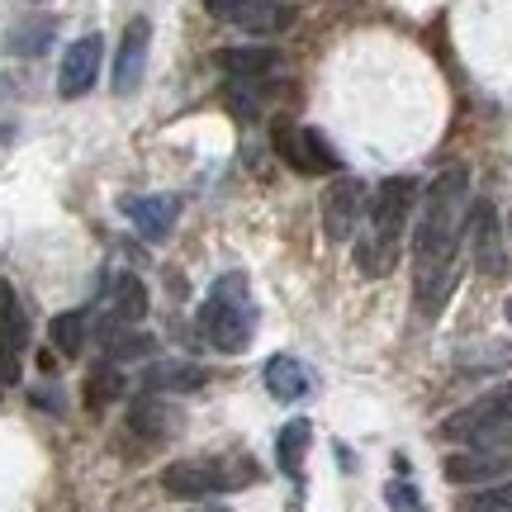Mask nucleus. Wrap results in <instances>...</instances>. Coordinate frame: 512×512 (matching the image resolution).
<instances>
[{"label": "nucleus", "instance_id": "4468645a", "mask_svg": "<svg viewBox=\"0 0 512 512\" xmlns=\"http://www.w3.org/2000/svg\"><path fill=\"white\" fill-rule=\"evenodd\" d=\"M204 384H209V370L195 366V361H157L143 375L147 394H195Z\"/></svg>", "mask_w": 512, "mask_h": 512}, {"label": "nucleus", "instance_id": "2eb2a0df", "mask_svg": "<svg viewBox=\"0 0 512 512\" xmlns=\"http://www.w3.org/2000/svg\"><path fill=\"white\" fill-rule=\"evenodd\" d=\"M143 313H147L143 280H138V275H119V280H114V290H110V323L100 328V337L114 332V328H133V323H143Z\"/></svg>", "mask_w": 512, "mask_h": 512}, {"label": "nucleus", "instance_id": "f03ea898", "mask_svg": "<svg viewBox=\"0 0 512 512\" xmlns=\"http://www.w3.org/2000/svg\"><path fill=\"white\" fill-rule=\"evenodd\" d=\"M413 204H418V181L413 176H389L380 181V190L370 195L366 209V238L356 242V271L380 280L399 266V247H403V228L413 219Z\"/></svg>", "mask_w": 512, "mask_h": 512}, {"label": "nucleus", "instance_id": "393cba45", "mask_svg": "<svg viewBox=\"0 0 512 512\" xmlns=\"http://www.w3.org/2000/svg\"><path fill=\"white\" fill-rule=\"evenodd\" d=\"M48 38H53V19H29L24 29L10 34V53H43Z\"/></svg>", "mask_w": 512, "mask_h": 512}, {"label": "nucleus", "instance_id": "4be33fe9", "mask_svg": "<svg viewBox=\"0 0 512 512\" xmlns=\"http://www.w3.org/2000/svg\"><path fill=\"white\" fill-rule=\"evenodd\" d=\"M124 399V375H119V366L114 361H105V366H95L91 375H86V403L91 408H105V403Z\"/></svg>", "mask_w": 512, "mask_h": 512}, {"label": "nucleus", "instance_id": "bb28decb", "mask_svg": "<svg viewBox=\"0 0 512 512\" xmlns=\"http://www.w3.org/2000/svg\"><path fill=\"white\" fill-rule=\"evenodd\" d=\"M384 503H389V512H427L422 494L408 479H389V484H384Z\"/></svg>", "mask_w": 512, "mask_h": 512}, {"label": "nucleus", "instance_id": "f3484780", "mask_svg": "<svg viewBox=\"0 0 512 512\" xmlns=\"http://www.w3.org/2000/svg\"><path fill=\"white\" fill-rule=\"evenodd\" d=\"M214 62H219L228 76H238V81H261L266 72L280 67V53H275V48H223Z\"/></svg>", "mask_w": 512, "mask_h": 512}, {"label": "nucleus", "instance_id": "5701e85b", "mask_svg": "<svg viewBox=\"0 0 512 512\" xmlns=\"http://www.w3.org/2000/svg\"><path fill=\"white\" fill-rule=\"evenodd\" d=\"M275 152H280V162H290L294 171H304V176H313L309 166V152H304V128H290V124H275Z\"/></svg>", "mask_w": 512, "mask_h": 512}, {"label": "nucleus", "instance_id": "f8f14e48", "mask_svg": "<svg viewBox=\"0 0 512 512\" xmlns=\"http://www.w3.org/2000/svg\"><path fill=\"white\" fill-rule=\"evenodd\" d=\"M29 342V323H24V309L10 290H0V380H15L19 375V351Z\"/></svg>", "mask_w": 512, "mask_h": 512}, {"label": "nucleus", "instance_id": "412c9836", "mask_svg": "<svg viewBox=\"0 0 512 512\" xmlns=\"http://www.w3.org/2000/svg\"><path fill=\"white\" fill-rule=\"evenodd\" d=\"M105 342V361H138V356H152L157 351V342L147 337V332H138V328H114V332H105L100 337Z\"/></svg>", "mask_w": 512, "mask_h": 512}, {"label": "nucleus", "instance_id": "6ab92c4d", "mask_svg": "<svg viewBox=\"0 0 512 512\" xmlns=\"http://www.w3.org/2000/svg\"><path fill=\"white\" fill-rule=\"evenodd\" d=\"M309 437H313V427H309V418H290L285 427H280V470L285 475H299L304 470V456H309Z\"/></svg>", "mask_w": 512, "mask_h": 512}, {"label": "nucleus", "instance_id": "0eeeda50", "mask_svg": "<svg viewBox=\"0 0 512 512\" xmlns=\"http://www.w3.org/2000/svg\"><path fill=\"white\" fill-rule=\"evenodd\" d=\"M370 209V195H366V181H356V176H337L328 185V195H323V233L328 242H347L361 219H366Z\"/></svg>", "mask_w": 512, "mask_h": 512}, {"label": "nucleus", "instance_id": "1a4fd4ad", "mask_svg": "<svg viewBox=\"0 0 512 512\" xmlns=\"http://www.w3.org/2000/svg\"><path fill=\"white\" fill-rule=\"evenodd\" d=\"M470 252H475V266L484 275H503L508 271V256H503V238H498V214L489 200H479L470 209Z\"/></svg>", "mask_w": 512, "mask_h": 512}, {"label": "nucleus", "instance_id": "ddd939ff", "mask_svg": "<svg viewBox=\"0 0 512 512\" xmlns=\"http://www.w3.org/2000/svg\"><path fill=\"white\" fill-rule=\"evenodd\" d=\"M512 475V451H460L446 460V479L451 484H479V479H508Z\"/></svg>", "mask_w": 512, "mask_h": 512}, {"label": "nucleus", "instance_id": "c85d7f7f", "mask_svg": "<svg viewBox=\"0 0 512 512\" xmlns=\"http://www.w3.org/2000/svg\"><path fill=\"white\" fill-rule=\"evenodd\" d=\"M508 323H512V299H508Z\"/></svg>", "mask_w": 512, "mask_h": 512}, {"label": "nucleus", "instance_id": "9d476101", "mask_svg": "<svg viewBox=\"0 0 512 512\" xmlns=\"http://www.w3.org/2000/svg\"><path fill=\"white\" fill-rule=\"evenodd\" d=\"M147 43H152V24H147V19H133L124 29V43H119V62H114V91L119 95L138 91L143 67H147Z\"/></svg>", "mask_w": 512, "mask_h": 512}, {"label": "nucleus", "instance_id": "c756f323", "mask_svg": "<svg viewBox=\"0 0 512 512\" xmlns=\"http://www.w3.org/2000/svg\"><path fill=\"white\" fill-rule=\"evenodd\" d=\"M508 228H512V219H508Z\"/></svg>", "mask_w": 512, "mask_h": 512}, {"label": "nucleus", "instance_id": "dca6fc26", "mask_svg": "<svg viewBox=\"0 0 512 512\" xmlns=\"http://www.w3.org/2000/svg\"><path fill=\"white\" fill-rule=\"evenodd\" d=\"M128 427L147 441H166L181 427V413H171V403H162L157 394H143V399L128 408Z\"/></svg>", "mask_w": 512, "mask_h": 512}, {"label": "nucleus", "instance_id": "9b49d317", "mask_svg": "<svg viewBox=\"0 0 512 512\" xmlns=\"http://www.w3.org/2000/svg\"><path fill=\"white\" fill-rule=\"evenodd\" d=\"M124 214H128V223H133L147 242H162L166 233L176 228L181 204L171 200V195H138V200H124Z\"/></svg>", "mask_w": 512, "mask_h": 512}, {"label": "nucleus", "instance_id": "b1692460", "mask_svg": "<svg viewBox=\"0 0 512 512\" xmlns=\"http://www.w3.org/2000/svg\"><path fill=\"white\" fill-rule=\"evenodd\" d=\"M460 508L465 512H512V479L489 484V489H479V494H465Z\"/></svg>", "mask_w": 512, "mask_h": 512}, {"label": "nucleus", "instance_id": "20e7f679", "mask_svg": "<svg viewBox=\"0 0 512 512\" xmlns=\"http://www.w3.org/2000/svg\"><path fill=\"white\" fill-rule=\"evenodd\" d=\"M441 441H465L475 451H498L512 441V384L465 403L460 413L441 422Z\"/></svg>", "mask_w": 512, "mask_h": 512}, {"label": "nucleus", "instance_id": "a878e982", "mask_svg": "<svg viewBox=\"0 0 512 512\" xmlns=\"http://www.w3.org/2000/svg\"><path fill=\"white\" fill-rule=\"evenodd\" d=\"M304 152H309V166H313V176L318 171H342V157H337V147L318 133V128H304Z\"/></svg>", "mask_w": 512, "mask_h": 512}, {"label": "nucleus", "instance_id": "7ed1b4c3", "mask_svg": "<svg viewBox=\"0 0 512 512\" xmlns=\"http://www.w3.org/2000/svg\"><path fill=\"white\" fill-rule=\"evenodd\" d=\"M200 332L204 342L214 351H247L252 347V332H256V304H252V290L238 271L214 280L209 299L200 304Z\"/></svg>", "mask_w": 512, "mask_h": 512}, {"label": "nucleus", "instance_id": "39448f33", "mask_svg": "<svg viewBox=\"0 0 512 512\" xmlns=\"http://www.w3.org/2000/svg\"><path fill=\"white\" fill-rule=\"evenodd\" d=\"M256 484V460L228 456V460H176L162 470V489L171 498H209L223 489Z\"/></svg>", "mask_w": 512, "mask_h": 512}, {"label": "nucleus", "instance_id": "aec40b11", "mask_svg": "<svg viewBox=\"0 0 512 512\" xmlns=\"http://www.w3.org/2000/svg\"><path fill=\"white\" fill-rule=\"evenodd\" d=\"M86 313H57L53 323H48V342H53L67 361H76L81 351H86Z\"/></svg>", "mask_w": 512, "mask_h": 512}, {"label": "nucleus", "instance_id": "6e6552de", "mask_svg": "<svg viewBox=\"0 0 512 512\" xmlns=\"http://www.w3.org/2000/svg\"><path fill=\"white\" fill-rule=\"evenodd\" d=\"M100 57H105V38L100 34H86L76 38L72 48L62 53V72H57V95L62 100H81V95L95 86L100 76Z\"/></svg>", "mask_w": 512, "mask_h": 512}, {"label": "nucleus", "instance_id": "423d86ee", "mask_svg": "<svg viewBox=\"0 0 512 512\" xmlns=\"http://www.w3.org/2000/svg\"><path fill=\"white\" fill-rule=\"evenodd\" d=\"M204 10L219 19V24H233V29L256 34V38L285 34L294 24V10L280 5V0H204Z\"/></svg>", "mask_w": 512, "mask_h": 512}, {"label": "nucleus", "instance_id": "a211bd4d", "mask_svg": "<svg viewBox=\"0 0 512 512\" xmlns=\"http://www.w3.org/2000/svg\"><path fill=\"white\" fill-rule=\"evenodd\" d=\"M266 389H271L280 403H294L309 394V375L304 366L294 361V356H271V366H266Z\"/></svg>", "mask_w": 512, "mask_h": 512}, {"label": "nucleus", "instance_id": "f257e3e1", "mask_svg": "<svg viewBox=\"0 0 512 512\" xmlns=\"http://www.w3.org/2000/svg\"><path fill=\"white\" fill-rule=\"evenodd\" d=\"M470 195V171L446 166L427 185L418 209V238H413V285L422 313H441L446 294L456 285V247H460V209Z\"/></svg>", "mask_w": 512, "mask_h": 512}, {"label": "nucleus", "instance_id": "cd10ccee", "mask_svg": "<svg viewBox=\"0 0 512 512\" xmlns=\"http://www.w3.org/2000/svg\"><path fill=\"white\" fill-rule=\"evenodd\" d=\"M195 512H228V508H195Z\"/></svg>", "mask_w": 512, "mask_h": 512}]
</instances>
